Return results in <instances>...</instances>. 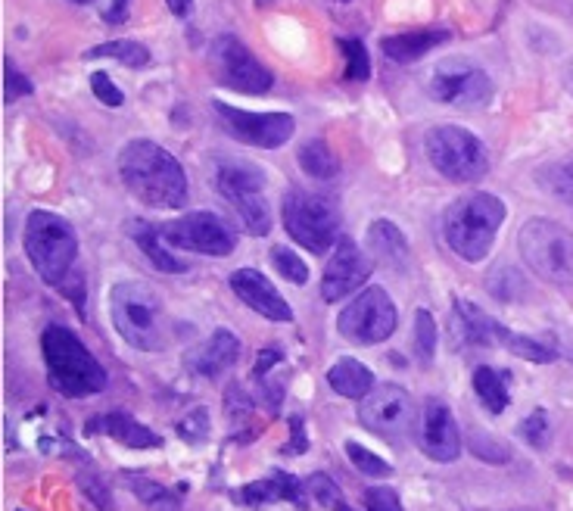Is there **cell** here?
Masks as SVG:
<instances>
[{
    "label": "cell",
    "instance_id": "7dc6e473",
    "mask_svg": "<svg viewBox=\"0 0 573 511\" xmlns=\"http://www.w3.org/2000/svg\"><path fill=\"white\" fill-rule=\"evenodd\" d=\"M125 16H128V0H113L109 10H106V19L109 22H122Z\"/></svg>",
    "mask_w": 573,
    "mask_h": 511
},
{
    "label": "cell",
    "instance_id": "f546056e",
    "mask_svg": "<svg viewBox=\"0 0 573 511\" xmlns=\"http://www.w3.org/2000/svg\"><path fill=\"white\" fill-rule=\"evenodd\" d=\"M128 487L131 493L138 496L147 508L153 511H178V499L169 487H162V483L150 480V477H138V474H131L128 477Z\"/></svg>",
    "mask_w": 573,
    "mask_h": 511
},
{
    "label": "cell",
    "instance_id": "ffe728a7",
    "mask_svg": "<svg viewBox=\"0 0 573 511\" xmlns=\"http://www.w3.org/2000/svg\"><path fill=\"white\" fill-rule=\"evenodd\" d=\"M237 496H240L243 505H265V502L284 499V502H290L296 508H309L312 490H309V480L303 483V480L287 474V471H275V474H268L262 480H253L250 487H243Z\"/></svg>",
    "mask_w": 573,
    "mask_h": 511
},
{
    "label": "cell",
    "instance_id": "5bb4252c",
    "mask_svg": "<svg viewBox=\"0 0 573 511\" xmlns=\"http://www.w3.org/2000/svg\"><path fill=\"white\" fill-rule=\"evenodd\" d=\"M359 418L371 434L396 443V440H405L408 430L415 424V402L402 387L380 384L362 399Z\"/></svg>",
    "mask_w": 573,
    "mask_h": 511
},
{
    "label": "cell",
    "instance_id": "2e32d148",
    "mask_svg": "<svg viewBox=\"0 0 573 511\" xmlns=\"http://www.w3.org/2000/svg\"><path fill=\"white\" fill-rule=\"evenodd\" d=\"M371 275V259L356 247V240L340 237L337 247L331 250V259L324 265V281H321V297L327 303L346 300L352 290H359Z\"/></svg>",
    "mask_w": 573,
    "mask_h": 511
},
{
    "label": "cell",
    "instance_id": "60d3db41",
    "mask_svg": "<svg viewBox=\"0 0 573 511\" xmlns=\"http://www.w3.org/2000/svg\"><path fill=\"white\" fill-rule=\"evenodd\" d=\"M256 384L262 390V399L268 402V409L278 412L281 399H284V390H287V374H278V378H275V374H265V378H259Z\"/></svg>",
    "mask_w": 573,
    "mask_h": 511
},
{
    "label": "cell",
    "instance_id": "7a4b0ae2",
    "mask_svg": "<svg viewBox=\"0 0 573 511\" xmlns=\"http://www.w3.org/2000/svg\"><path fill=\"white\" fill-rule=\"evenodd\" d=\"M47 381L60 396L81 399L106 390V371L91 356V349L66 325H47L41 334Z\"/></svg>",
    "mask_w": 573,
    "mask_h": 511
},
{
    "label": "cell",
    "instance_id": "681fc988",
    "mask_svg": "<svg viewBox=\"0 0 573 511\" xmlns=\"http://www.w3.org/2000/svg\"><path fill=\"white\" fill-rule=\"evenodd\" d=\"M567 91L573 94V63H570V69H567Z\"/></svg>",
    "mask_w": 573,
    "mask_h": 511
},
{
    "label": "cell",
    "instance_id": "bcb514c9",
    "mask_svg": "<svg viewBox=\"0 0 573 511\" xmlns=\"http://www.w3.org/2000/svg\"><path fill=\"white\" fill-rule=\"evenodd\" d=\"M81 490H85L94 502H97V508H103V511H113V499H109V493H106V487L100 483H94V477H81Z\"/></svg>",
    "mask_w": 573,
    "mask_h": 511
},
{
    "label": "cell",
    "instance_id": "30bf717a",
    "mask_svg": "<svg viewBox=\"0 0 573 511\" xmlns=\"http://www.w3.org/2000/svg\"><path fill=\"white\" fill-rule=\"evenodd\" d=\"M209 69L215 85H222L237 94H265L275 85V75H271L256 57L253 50L237 41L234 35L215 38L209 50Z\"/></svg>",
    "mask_w": 573,
    "mask_h": 511
},
{
    "label": "cell",
    "instance_id": "7c38bea8",
    "mask_svg": "<svg viewBox=\"0 0 573 511\" xmlns=\"http://www.w3.org/2000/svg\"><path fill=\"white\" fill-rule=\"evenodd\" d=\"M159 231L169 247L200 256H231L237 247L234 231L212 212H187L175 222L159 225Z\"/></svg>",
    "mask_w": 573,
    "mask_h": 511
},
{
    "label": "cell",
    "instance_id": "f907efd6",
    "mask_svg": "<svg viewBox=\"0 0 573 511\" xmlns=\"http://www.w3.org/2000/svg\"><path fill=\"white\" fill-rule=\"evenodd\" d=\"M72 4H88V0H72Z\"/></svg>",
    "mask_w": 573,
    "mask_h": 511
},
{
    "label": "cell",
    "instance_id": "816d5d0a",
    "mask_svg": "<svg viewBox=\"0 0 573 511\" xmlns=\"http://www.w3.org/2000/svg\"><path fill=\"white\" fill-rule=\"evenodd\" d=\"M343 4H346V0H343Z\"/></svg>",
    "mask_w": 573,
    "mask_h": 511
},
{
    "label": "cell",
    "instance_id": "8992f818",
    "mask_svg": "<svg viewBox=\"0 0 573 511\" xmlns=\"http://www.w3.org/2000/svg\"><path fill=\"white\" fill-rule=\"evenodd\" d=\"M212 184L218 197H222L234 212L240 225L256 237H265L271 231V209L265 200V172L243 159L218 156L212 166Z\"/></svg>",
    "mask_w": 573,
    "mask_h": 511
},
{
    "label": "cell",
    "instance_id": "5b68a950",
    "mask_svg": "<svg viewBox=\"0 0 573 511\" xmlns=\"http://www.w3.org/2000/svg\"><path fill=\"white\" fill-rule=\"evenodd\" d=\"M25 256L44 284L63 287L78 256L75 228L57 212L35 209L25 222Z\"/></svg>",
    "mask_w": 573,
    "mask_h": 511
},
{
    "label": "cell",
    "instance_id": "4dcf8cb0",
    "mask_svg": "<svg viewBox=\"0 0 573 511\" xmlns=\"http://www.w3.org/2000/svg\"><path fill=\"white\" fill-rule=\"evenodd\" d=\"M539 184L549 194H555L558 200L573 206V156L561 159V163H552V166L539 169Z\"/></svg>",
    "mask_w": 573,
    "mask_h": 511
},
{
    "label": "cell",
    "instance_id": "ee69618b",
    "mask_svg": "<svg viewBox=\"0 0 573 511\" xmlns=\"http://www.w3.org/2000/svg\"><path fill=\"white\" fill-rule=\"evenodd\" d=\"M306 449H309L306 424H303V418H299V415H293V418H290V443L284 446V452L293 455V452H306Z\"/></svg>",
    "mask_w": 573,
    "mask_h": 511
},
{
    "label": "cell",
    "instance_id": "f6af8a7d",
    "mask_svg": "<svg viewBox=\"0 0 573 511\" xmlns=\"http://www.w3.org/2000/svg\"><path fill=\"white\" fill-rule=\"evenodd\" d=\"M281 349H262L259 353V359H256V365H253V381H259V378H265V374L275 368V365H281Z\"/></svg>",
    "mask_w": 573,
    "mask_h": 511
},
{
    "label": "cell",
    "instance_id": "74e56055",
    "mask_svg": "<svg viewBox=\"0 0 573 511\" xmlns=\"http://www.w3.org/2000/svg\"><path fill=\"white\" fill-rule=\"evenodd\" d=\"M91 91H94V97H97L103 106H113V110L125 103V94L116 88V82H113V78H109L106 72H94V75H91Z\"/></svg>",
    "mask_w": 573,
    "mask_h": 511
},
{
    "label": "cell",
    "instance_id": "f1b7e54d",
    "mask_svg": "<svg viewBox=\"0 0 573 511\" xmlns=\"http://www.w3.org/2000/svg\"><path fill=\"white\" fill-rule=\"evenodd\" d=\"M116 60V63H125V66H134V69H144L150 66V50L138 41H106V44H97L85 53V60Z\"/></svg>",
    "mask_w": 573,
    "mask_h": 511
},
{
    "label": "cell",
    "instance_id": "83f0119b",
    "mask_svg": "<svg viewBox=\"0 0 573 511\" xmlns=\"http://www.w3.org/2000/svg\"><path fill=\"white\" fill-rule=\"evenodd\" d=\"M474 393L480 396V402L483 406L493 412V415H502L505 409H508V387H505V381H502V374L499 371H493L489 365H480V368H474Z\"/></svg>",
    "mask_w": 573,
    "mask_h": 511
},
{
    "label": "cell",
    "instance_id": "d6986e66",
    "mask_svg": "<svg viewBox=\"0 0 573 511\" xmlns=\"http://www.w3.org/2000/svg\"><path fill=\"white\" fill-rule=\"evenodd\" d=\"M237 359H240V340L225 328H215L212 337L187 356V368L200 374V378L215 381L228 374L237 365Z\"/></svg>",
    "mask_w": 573,
    "mask_h": 511
},
{
    "label": "cell",
    "instance_id": "7402d4cb",
    "mask_svg": "<svg viewBox=\"0 0 573 511\" xmlns=\"http://www.w3.org/2000/svg\"><path fill=\"white\" fill-rule=\"evenodd\" d=\"M449 38H452L449 29H418V32H402V35L384 38L380 41V50H384L393 63H415L433 47L446 44Z\"/></svg>",
    "mask_w": 573,
    "mask_h": 511
},
{
    "label": "cell",
    "instance_id": "603a6c76",
    "mask_svg": "<svg viewBox=\"0 0 573 511\" xmlns=\"http://www.w3.org/2000/svg\"><path fill=\"white\" fill-rule=\"evenodd\" d=\"M128 228H131V231H128L131 240L147 253V259L159 268V272H166V275H184V272H190V265H187L184 259L172 256L169 244L162 240V231H159L156 225H147V222H141V219H131Z\"/></svg>",
    "mask_w": 573,
    "mask_h": 511
},
{
    "label": "cell",
    "instance_id": "9c48e42d",
    "mask_svg": "<svg viewBox=\"0 0 573 511\" xmlns=\"http://www.w3.org/2000/svg\"><path fill=\"white\" fill-rule=\"evenodd\" d=\"M427 156L433 169L449 181L468 184L489 172V156L474 131L461 125H440L427 134Z\"/></svg>",
    "mask_w": 573,
    "mask_h": 511
},
{
    "label": "cell",
    "instance_id": "d6a6232c",
    "mask_svg": "<svg viewBox=\"0 0 573 511\" xmlns=\"http://www.w3.org/2000/svg\"><path fill=\"white\" fill-rule=\"evenodd\" d=\"M268 259H271V265H275V272H278L284 281L299 284V287H303V284L309 281V265H306L303 259H299V253H293V250H287V247H271Z\"/></svg>",
    "mask_w": 573,
    "mask_h": 511
},
{
    "label": "cell",
    "instance_id": "3957f363",
    "mask_svg": "<svg viewBox=\"0 0 573 511\" xmlns=\"http://www.w3.org/2000/svg\"><path fill=\"white\" fill-rule=\"evenodd\" d=\"M109 315H113L119 337L141 353H162L169 346L166 309H162L159 293L147 284L119 281L109 290Z\"/></svg>",
    "mask_w": 573,
    "mask_h": 511
},
{
    "label": "cell",
    "instance_id": "9a60e30c",
    "mask_svg": "<svg viewBox=\"0 0 573 511\" xmlns=\"http://www.w3.org/2000/svg\"><path fill=\"white\" fill-rule=\"evenodd\" d=\"M427 91L433 100L461 106V110H483V106L493 100V82H489V75L468 63H443L433 72Z\"/></svg>",
    "mask_w": 573,
    "mask_h": 511
},
{
    "label": "cell",
    "instance_id": "484cf974",
    "mask_svg": "<svg viewBox=\"0 0 573 511\" xmlns=\"http://www.w3.org/2000/svg\"><path fill=\"white\" fill-rule=\"evenodd\" d=\"M493 346H505L508 353L521 356L527 362H539V365L555 362V349L552 346H545V343H539L533 337H524V334H514L505 325H499V321H493Z\"/></svg>",
    "mask_w": 573,
    "mask_h": 511
},
{
    "label": "cell",
    "instance_id": "44dd1931",
    "mask_svg": "<svg viewBox=\"0 0 573 511\" xmlns=\"http://www.w3.org/2000/svg\"><path fill=\"white\" fill-rule=\"evenodd\" d=\"M88 434H106L131 449H156L162 446V437L153 434L150 427H144L141 421H134L125 412H109V415H97L88 421Z\"/></svg>",
    "mask_w": 573,
    "mask_h": 511
},
{
    "label": "cell",
    "instance_id": "d590c367",
    "mask_svg": "<svg viewBox=\"0 0 573 511\" xmlns=\"http://www.w3.org/2000/svg\"><path fill=\"white\" fill-rule=\"evenodd\" d=\"M346 455H349V462L356 465L362 474H368V477H390L393 474V468L380 459V455H374L371 449H365L362 443H346Z\"/></svg>",
    "mask_w": 573,
    "mask_h": 511
},
{
    "label": "cell",
    "instance_id": "e0dca14e",
    "mask_svg": "<svg viewBox=\"0 0 573 511\" xmlns=\"http://www.w3.org/2000/svg\"><path fill=\"white\" fill-rule=\"evenodd\" d=\"M418 443H421L424 455H430L433 462H455L461 455L458 424H455L449 406H443L440 399H430L424 406Z\"/></svg>",
    "mask_w": 573,
    "mask_h": 511
},
{
    "label": "cell",
    "instance_id": "7bdbcfd3",
    "mask_svg": "<svg viewBox=\"0 0 573 511\" xmlns=\"http://www.w3.org/2000/svg\"><path fill=\"white\" fill-rule=\"evenodd\" d=\"M7 103L19 100V97H29L32 94V82H29V75H19L16 66L7 60Z\"/></svg>",
    "mask_w": 573,
    "mask_h": 511
},
{
    "label": "cell",
    "instance_id": "d4e9b609",
    "mask_svg": "<svg viewBox=\"0 0 573 511\" xmlns=\"http://www.w3.org/2000/svg\"><path fill=\"white\" fill-rule=\"evenodd\" d=\"M327 384L346 399H365L374 390V374L359 359H340L327 371Z\"/></svg>",
    "mask_w": 573,
    "mask_h": 511
},
{
    "label": "cell",
    "instance_id": "8fae6325",
    "mask_svg": "<svg viewBox=\"0 0 573 511\" xmlns=\"http://www.w3.org/2000/svg\"><path fill=\"white\" fill-rule=\"evenodd\" d=\"M337 328L349 343H359V346L384 343L396 331V306L390 300V293L377 284L365 287L359 297L340 312Z\"/></svg>",
    "mask_w": 573,
    "mask_h": 511
},
{
    "label": "cell",
    "instance_id": "277c9868",
    "mask_svg": "<svg viewBox=\"0 0 573 511\" xmlns=\"http://www.w3.org/2000/svg\"><path fill=\"white\" fill-rule=\"evenodd\" d=\"M505 203L486 191H474L458 197L443 219V234L455 256L465 262H483L496 244V234L505 222Z\"/></svg>",
    "mask_w": 573,
    "mask_h": 511
},
{
    "label": "cell",
    "instance_id": "ab89813d",
    "mask_svg": "<svg viewBox=\"0 0 573 511\" xmlns=\"http://www.w3.org/2000/svg\"><path fill=\"white\" fill-rule=\"evenodd\" d=\"M365 505H368V511H402L399 493L390 490V487H371V490H365Z\"/></svg>",
    "mask_w": 573,
    "mask_h": 511
},
{
    "label": "cell",
    "instance_id": "cb8c5ba5",
    "mask_svg": "<svg viewBox=\"0 0 573 511\" xmlns=\"http://www.w3.org/2000/svg\"><path fill=\"white\" fill-rule=\"evenodd\" d=\"M368 256H374V262H380V265L402 268L408 262V256H412V250H408L405 234L393 222L377 219L368 228Z\"/></svg>",
    "mask_w": 573,
    "mask_h": 511
},
{
    "label": "cell",
    "instance_id": "4316f807",
    "mask_svg": "<svg viewBox=\"0 0 573 511\" xmlns=\"http://www.w3.org/2000/svg\"><path fill=\"white\" fill-rule=\"evenodd\" d=\"M299 166H303V172L309 178H318V181H331L340 175V159L321 138L306 141L303 147H299Z\"/></svg>",
    "mask_w": 573,
    "mask_h": 511
},
{
    "label": "cell",
    "instance_id": "c3c4849f",
    "mask_svg": "<svg viewBox=\"0 0 573 511\" xmlns=\"http://www.w3.org/2000/svg\"><path fill=\"white\" fill-rule=\"evenodd\" d=\"M166 4H169V10H172L175 16H187L190 7H194V0H166Z\"/></svg>",
    "mask_w": 573,
    "mask_h": 511
},
{
    "label": "cell",
    "instance_id": "1f68e13d",
    "mask_svg": "<svg viewBox=\"0 0 573 511\" xmlns=\"http://www.w3.org/2000/svg\"><path fill=\"white\" fill-rule=\"evenodd\" d=\"M337 44H340L343 57H346V82H368V78H371L368 47L359 38H340Z\"/></svg>",
    "mask_w": 573,
    "mask_h": 511
},
{
    "label": "cell",
    "instance_id": "8d00e7d4",
    "mask_svg": "<svg viewBox=\"0 0 573 511\" xmlns=\"http://www.w3.org/2000/svg\"><path fill=\"white\" fill-rule=\"evenodd\" d=\"M178 434L187 443H203L209 437V415L203 409H194L187 418L178 421Z\"/></svg>",
    "mask_w": 573,
    "mask_h": 511
},
{
    "label": "cell",
    "instance_id": "ba28073f",
    "mask_svg": "<svg viewBox=\"0 0 573 511\" xmlns=\"http://www.w3.org/2000/svg\"><path fill=\"white\" fill-rule=\"evenodd\" d=\"M517 247L527 265L545 281L567 284L573 281V231L555 219H530L521 228Z\"/></svg>",
    "mask_w": 573,
    "mask_h": 511
},
{
    "label": "cell",
    "instance_id": "ac0fdd59",
    "mask_svg": "<svg viewBox=\"0 0 573 511\" xmlns=\"http://www.w3.org/2000/svg\"><path fill=\"white\" fill-rule=\"evenodd\" d=\"M231 290L237 293V300L247 303L253 312H259L268 321H293L290 303L278 293V287L271 284L256 268H237L231 275Z\"/></svg>",
    "mask_w": 573,
    "mask_h": 511
},
{
    "label": "cell",
    "instance_id": "f35d334b",
    "mask_svg": "<svg viewBox=\"0 0 573 511\" xmlns=\"http://www.w3.org/2000/svg\"><path fill=\"white\" fill-rule=\"evenodd\" d=\"M521 434L524 440L533 446V449H542L545 443H549V418H545V412H533L524 424H521Z\"/></svg>",
    "mask_w": 573,
    "mask_h": 511
},
{
    "label": "cell",
    "instance_id": "e575fe53",
    "mask_svg": "<svg viewBox=\"0 0 573 511\" xmlns=\"http://www.w3.org/2000/svg\"><path fill=\"white\" fill-rule=\"evenodd\" d=\"M309 490H312V496H315L327 511H356V508L346 505L340 487H337V483L327 477V474H312V477H309Z\"/></svg>",
    "mask_w": 573,
    "mask_h": 511
},
{
    "label": "cell",
    "instance_id": "52a82bcc",
    "mask_svg": "<svg viewBox=\"0 0 573 511\" xmlns=\"http://www.w3.org/2000/svg\"><path fill=\"white\" fill-rule=\"evenodd\" d=\"M281 219L296 244L315 256L331 253L337 247V240L343 237L340 209L334 206V200H327L315 191H303V187L287 191L281 203Z\"/></svg>",
    "mask_w": 573,
    "mask_h": 511
},
{
    "label": "cell",
    "instance_id": "836d02e7",
    "mask_svg": "<svg viewBox=\"0 0 573 511\" xmlns=\"http://www.w3.org/2000/svg\"><path fill=\"white\" fill-rule=\"evenodd\" d=\"M415 353L421 362H433L436 353V321L427 309L415 312Z\"/></svg>",
    "mask_w": 573,
    "mask_h": 511
},
{
    "label": "cell",
    "instance_id": "6da1fadb",
    "mask_svg": "<svg viewBox=\"0 0 573 511\" xmlns=\"http://www.w3.org/2000/svg\"><path fill=\"white\" fill-rule=\"evenodd\" d=\"M119 175L128 191L153 209L187 203V175L178 159L156 141H131L119 153Z\"/></svg>",
    "mask_w": 573,
    "mask_h": 511
},
{
    "label": "cell",
    "instance_id": "b9f144b4",
    "mask_svg": "<svg viewBox=\"0 0 573 511\" xmlns=\"http://www.w3.org/2000/svg\"><path fill=\"white\" fill-rule=\"evenodd\" d=\"M471 446H474V452L480 455V459H486V462H508V446L499 443V440H489L483 430H477Z\"/></svg>",
    "mask_w": 573,
    "mask_h": 511
},
{
    "label": "cell",
    "instance_id": "4fadbf2b",
    "mask_svg": "<svg viewBox=\"0 0 573 511\" xmlns=\"http://www.w3.org/2000/svg\"><path fill=\"white\" fill-rule=\"evenodd\" d=\"M212 110L218 119H222L225 131L234 141L259 147V150L284 147L296 131V122L287 113H247V110H237V106H231L225 100H212Z\"/></svg>",
    "mask_w": 573,
    "mask_h": 511
}]
</instances>
